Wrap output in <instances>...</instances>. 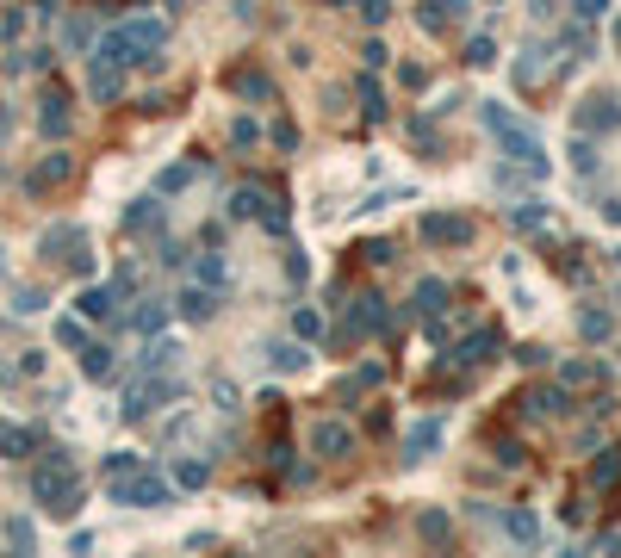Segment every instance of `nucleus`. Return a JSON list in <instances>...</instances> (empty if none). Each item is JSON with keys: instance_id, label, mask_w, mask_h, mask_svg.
I'll use <instances>...</instances> for the list:
<instances>
[{"instance_id": "obj_2", "label": "nucleus", "mask_w": 621, "mask_h": 558, "mask_svg": "<svg viewBox=\"0 0 621 558\" xmlns=\"http://www.w3.org/2000/svg\"><path fill=\"white\" fill-rule=\"evenodd\" d=\"M485 124H491V137H504V149L516 156V162H528L534 174L547 167V162H541V143H534V137H528V130H522V124H516L504 106H485Z\"/></svg>"}, {"instance_id": "obj_9", "label": "nucleus", "mask_w": 621, "mask_h": 558, "mask_svg": "<svg viewBox=\"0 0 621 558\" xmlns=\"http://www.w3.org/2000/svg\"><path fill=\"white\" fill-rule=\"evenodd\" d=\"M62 174H68V156H50V162H44L38 174H32V193H44V186H57Z\"/></svg>"}, {"instance_id": "obj_19", "label": "nucleus", "mask_w": 621, "mask_h": 558, "mask_svg": "<svg viewBox=\"0 0 621 558\" xmlns=\"http://www.w3.org/2000/svg\"><path fill=\"white\" fill-rule=\"evenodd\" d=\"M0 130H6V112H0Z\"/></svg>"}, {"instance_id": "obj_8", "label": "nucleus", "mask_w": 621, "mask_h": 558, "mask_svg": "<svg viewBox=\"0 0 621 558\" xmlns=\"http://www.w3.org/2000/svg\"><path fill=\"white\" fill-rule=\"evenodd\" d=\"M491 341H498V335H472V341H466L453 360H460V366H479V360H491Z\"/></svg>"}, {"instance_id": "obj_16", "label": "nucleus", "mask_w": 621, "mask_h": 558, "mask_svg": "<svg viewBox=\"0 0 621 558\" xmlns=\"http://www.w3.org/2000/svg\"><path fill=\"white\" fill-rule=\"evenodd\" d=\"M616 472H621V446H616V453H609V459H603V465H597V472H590V478H597V484H609Z\"/></svg>"}, {"instance_id": "obj_4", "label": "nucleus", "mask_w": 621, "mask_h": 558, "mask_svg": "<svg viewBox=\"0 0 621 558\" xmlns=\"http://www.w3.org/2000/svg\"><path fill=\"white\" fill-rule=\"evenodd\" d=\"M423 236H429V242H448V248H460V242H472V218H423Z\"/></svg>"}, {"instance_id": "obj_13", "label": "nucleus", "mask_w": 621, "mask_h": 558, "mask_svg": "<svg viewBox=\"0 0 621 558\" xmlns=\"http://www.w3.org/2000/svg\"><path fill=\"white\" fill-rule=\"evenodd\" d=\"M174 478H180L187 490H199V484H205V465H199V459H187V465H174Z\"/></svg>"}, {"instance_id": "obj_7", "label": "nucleus", "mask_w": 621, "mask_h": 558, "mask_svg": "<svg viewBox=\"0 0 621 558\" xmlns=\"http://www.w3.org/2000/svg\"><path fill=\"white\" fill-rule=\"evenodd\" d=\"M180 310H187L193 323H205V317H212L218 304H212V292H180Z\"/></svg>"}, {"instance_id": "obj_11", "label": "nucleus", "mask_w": 621, "mask_h": 558, "mask_svg": "<svg viewBox=\"0 0 621 558\" xmlns=\"http://www.w3.org/2000/svg\"><path fill=\"white\" fill-rule=\"evenodd\" d=\"M131 230H156V223H162V212H156V199H143V205H137V212H131Z\"/></svg>"}, {"instance_id": "obj_3", "label": "nucleus", "mask_w": 621, "mask_h": 558, "mask_svg": "<svg viewBox=\"0 0 621 558\" xmlns=\"http://www.w3.org/2000/svg\"><path fill=\"white\" fill-rule=\"evenodd\" d=\"M32 490L44 497V508H50V515H68V508L81 502V484H75V478L62 472L57 459H50V465H38V478H32Z\"/></svg>"}, {"instance_id": "obj_17", "label": "nucleus", "mask_w": 621, "mask_h": 558, "mask_svg": "<svg viewBox=\"0 0 621 558\" xmlns=\"http://www.w3.org/2000/svg\"><path fill=\"white\" fill-rule=\"evenodd\" d=\"M509 534L516 540H534V515H509Z\"/></svg>"}, {"instance_id": "obj_6", "label": "nucleus", "mask_w": 621, "mask_h": 558, "mask_svg": "<svg viewBox=\"0 0 621 558\" xmlns=\"http://www.w3.org/2000/svg\"><path fill=\"white\" fill-rule=\"evenodd\" d=\"M230 87H236V94H249V100H268V75H255V68H236V75H230Z\"/></svg>"}, {"instance_id": "obj_14", "label": "nucleus", "mask_w": 621, "mask_h": 558, "mask_svg": "<svg viewBox=\"0 0 621 558\" xmlns=\"http://www.w3.org/2000/svg\"><path fill=\"white\" fill-rule=\"evenodd\" d=\"M584 124H590V130H616L621 118H616V112H609V100H597V112H590V118H584Z\"/></svg>"}, {"instance_id": "obj_15", "label": "nucleus", "mask_w": 621, "mask_h": 558, "mask_svg": "<svg viewBox=\"0 0 621 558\" xmlns=\"http://www.w3.org/2000/svg\"><path fill=\"white\" fill-rule=\"evenodd\" d=\"M81 310H87V317H106V310H113V292H87Z\"/></svg>"}, {"instance_id": "obj_12", "label": "nucleus", "mask_w": 621, "mask_h": 558, "mask_svg": "<svg viewBox=\"0 0 621 558\" xmlns=\"http://www.w3.org/2000/svg\"><path fill=\"white\" fill-rule=\"evenodd\" d=\"M442 298H448V285H423V292H416V310H423V317H435V310H442Z\"/></svg>"}, {"instance_id": "obj_10", "label": "nucleus", "mask_w": 621, "mask_h": 558, "mask_svg": "<svg viewBox=\"0 0 621 558\" xmlns=\"http://www.w3.org/2000/svg\"><path fill=\"white\" fill-rule=\"evenodd\" d=\"M348 446H354V435H348V428H330V422L317 428V453H348Z\"/></svg>"}, {"instance_id": "obj_1", "label": "nucleus", "mask_w": 621, "mask_h": 558, "mask_svg": "<svg viewBox=\"0 0 621 558\" xmlns=\"http://www.w3.org/2000/svg\"><path fill=\"white\" fill-rule=\"evenodd\" d=\"M143 50H162V25H156V19H137V25L113 32V38L100 44V62H118V68H131V62H143Z\"/></svg>"}, {"instance_id": "obj_5", "label": "nucleus", "mask_w": 621, "mask_h": 558, "mask_svg": "<svg viewBox=\"0 0 621 558\" xmlns=\"http://www.w3.org/2000/svg\"><path fill=\"white\" fill-rule=\"evenodd\" d=\"M118 478H124V472H118ZM118 497L137 502V508H162V502H169V490H162L156 478H124V484H118Z\"/></svg>"}, {"instance_id": "obj_18", "label": "nucleus", "mask_w": 621, "mask_h": 558, "mask_svg": "<svg viewBox=\"0 0 621 558\" xmlns=\"http://www.w3.org/2000/svg\"><path fill=\"white\" fill-rule=\"evenodd\" d=\"M578 13H584V19H597V13H603V0H578Z\"/></svg>"}]
</instances>
